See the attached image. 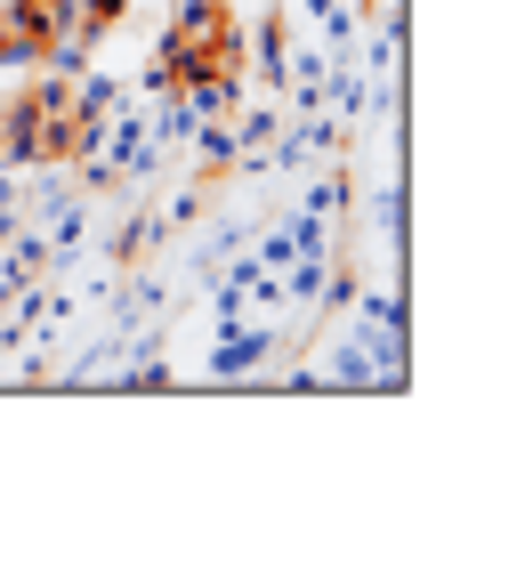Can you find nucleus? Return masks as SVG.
Here are the masks:
<instances>
[{"instance_id":"9","label":"nucleus","mask_w":525,"mask_h":566,"mask_svg":"<svg viewBox=\"0 0 525 566\" xmlns=\"http://www.w3.org/2000/svg\"><path fill=\"white\" fill-rule=\"evenodd\" d=\"M187 154H195L202 170H234V122H195Z\"/></svg>"},{"instance_id":"14","label":"nucleus","mask_w":525,"mask_h":566,"mask_svg":"<svg viewBox=\"0 0 525 566\" xmlns=\"http://www.w3.org/2000/svg\"><path fill=\"white\" fill-rule=\"evenodd\" d=\"M0 389H9V380H0Z\"/></svg>"},{"instance_id":"1","label":"nucleus","mask_w":525,"mask_h":566,"mask_svg":"<svg viewBox=\"0 0 525 566\" xmlns=\"http://www.w3.org/2000/svg\"><path fill=\"white\" fill-rule=\"evenodd\" d=\"M348 219H364V227L388 243V260L405 268V227H412V187H405V178H380V187H364V195L348 202Z\"/></svg>"},{"instance_id":"4","label":"nucleus","mask_w":525,"mask_h":566,"mask_svg":"<svg viewBox=\"0 0 525 566\" xmlns=\"http://www.w3.org/2000/svg\"><path fill=\"white\" fill-rule=\"evenodd\" d=\"M162 243H170V235H162V219H154V211H129L114 235H105V268H138L146 251H162Z\"/></svg>"},{"instance_id":"8","label":"nucleus","mask_w":525,"mask_h":566,"mask_svg":"<svg viewBox=\"0 0 525 566\" xmlns=\"http://www.w3.org/2000/svg\"><path fill=\"white\" fill-rule=\"evenodd\" d=\"M283 122H292L283 106H251V114H234V163H251V154L267 146V138L283 130Z\"/></svg>"},{"instance_id":"5","label":"nucleus","mask_w":525,"mask_h":566,"mask_svg":"<svg viewBox=\"0 0 525 566\" xmlns=\"http://www.w3.org/2000/svg\"><path fill=\"white\" fill-rule=\"evenodd\" d=\"M146 138L162 146V163H178V154H187V138H195V114H187V97H154V114H146Z\"/></svg>"},{"instance_id":"3","label":"nucleus","mask_w":525,"mask_h":566,"mask_svg":"<svg viewBox=\"0 0 525 566\" xmlns=\"http://www.w3.org/2000/svg\"><path fill=\"white\" fill-rule=\"evenodd\" d=\"M41 106H33V97H17V106L9 114H0V163H9V170H41Z\"/></svg>"},{"instance_id":"2","label":"nucleus","mask_w":525,"mask_h":566,"mask_svg":"<svg viewBox=\"0 0 525 566\" xmlns=\"http://www.w3.org/2000/svg\"><path fill=\"white\" fill-rule=\"evenodd\" d=\"M315 373H324V389H380V365H372V348H364L348 324H339V340L324 348V365H315Z\"/></svg>"},{"instance_id":"10","label":"nucleus","mask_w":525,"mask_h":566,"mask_svg":"<svg viewBox=\"0 0 525 566\" xmlns=\"http://www.w3.org/2000/svg\"><path fill=\"white\" fill-rule=\"evenodd\" d=\"M17 73H41V41L17 33V24H0V82H17Z\"/></svg>"},{"instance_id":"12","label":"nucleus","mask_w":525,"mask_h":566,"mask_svg":"<svg viewBox=\"0 0 525 566\" xmlns=\"http://www.w3.org/2000/svg\"><path fill=\"white\" fill-rule=\"evenodd\" d=\"M24 97H33L41 114H65V106H73V82H57V73H33V90H24Z\"/></svg>"},{"instance_id":"7","label":"nucleus","mask_w":525,"mask_h":566,"mask_svg":"<svg viewBox=\"0 0 525 566\" xmlns=\"http://www.w3.org/2000/svg\"><path fill=\"white\" fill-rule=\"evenodd\" d=\"M122 97H129V82H122V73H82V82H73V114H82V122H105V114H114L122 106Z\"/></svg>"},{"instance_id":"6","label":"nucleus","mask_w":525,"mask_h":566,"mask_svg":"<svg viewBox=\"0 0 525 566\" xmlns=\"http://www.w3.org/2000/svg\"><path fill=\"white\" fill-rule=\"evenodd\" d=\"M300 17L324 33V49H356V33H364V9H356V0H300Z\"/></svg>"},{"instance_id":"13","label":"nucleus","mask_w":525,"mask_h":566,"mask_svg":"<svg viewBox=\"0 0 525 566\" xmlns=\"http://www.w3.org/2000/svg\"><path fill=\"white\" fill-rule=\"evenodd\" d=\"M227 9H275V0H227Z\"/></svg>"},{"instance_id":"11","label":"nucleus","mask_w":525,"mask_h":566,"mask_svg":"<svg viewBox=\"0 0 525 566\" xmlns=\"http://www.w3.org/2000/svg\"><path fill=\"white\" fill-rule=\"evenodd\" d=\"M202 211H210V195H202V187H187V195H170V202H162L154 219H162V235H178V227H195Z\"/></svg>"}]
</instances>
